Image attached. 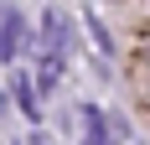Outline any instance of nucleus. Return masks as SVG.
<instances>
[{
    "mask_svg": "<svg viewBox=\"0 0 150 145\" xmlns=\"http://www.w3.org/2000/svg\"><path fill=\"white\" fill-rule=\"evenodd\" d=\"M21 36H26L21 11H5V21H0V57H16L21 52Z\"/></svg>",
    "mask_w": 150,
    "mask_h": 145,
    "instance_id": "1",
    "label": "nucleus"
},
{
    "mask_svg": "<svg viewBox=\"0 0 150 145\" xmlns=\"http://www.w3.org/2000/svg\"><path fill=\"white\" fill-rule=\"evenodd\" d=\"M16 104L26 109V119H36L42 109H36V93H31V78H16Z\"/></svg>",
    "mask_w": 150,
    "mask_h": 145,
    "instance_id": "2",
    "label": "nucleus"
}]
</instances>
